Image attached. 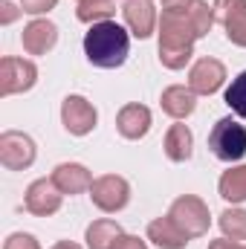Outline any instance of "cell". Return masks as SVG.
Masks as SVG:
<instances>
[{
    "instance_id": "cell-1",
    "label": "cell",
    "mask_w": 246,
    "mask_h": 249,
    "mask_svg": "<svg viewBox=\"0 0 246 249\" xmlns=\"http://www.w3.org/2000/svg\"><path fill=\"white\" fill-rule=\"evenodd\" d=\"M214 26V6L191 0L180 9H162L159 18V61L168 70H183L194 55V41Z\"/></svg>"
},
{
    "instance_id": "cell-2",
    "label": "cell",
    "mask_w": 246,
    "mask_h": 249,
    "mask_svg": "<svg viewBox=\"0 0 246 249\" xmlns=\"http://www.w3.org/2000/svg\"><path fill=\"white\" fill-rule=\"evenodd\" d=\"M127 53H130V35L116 20L93 23L90 32L84 35V55L93 67L116 70L127 61Z\"/></svg>"
},
{
    "instance_id": "cell-3",
    "label": "cell",
    "mask_w": 246,
    "mask_h": 249,
    "mask_svg": "<svg viewBox=\"0 0 246 249\" xmlns=\"http://www.w3.org/2000/svg\"><path fill=\"white\" fill-rule=\"evenodd\" d=\"M209 151L220 162H238L246 157V127L232 116L217 119L209 133Z\"/></svg>"
},
{
    "instance_id": "cell-4",
    "label": "cell",
    "mask_w": 246,
    "mask_h": 249,
    "mask_svg": "<svg viewBox=\"0 0 246 249\" xmlns=\"http://www.w3.org/2000/svg\"><path fill=\"white\" fill-rule=\"evenodd\" d=\"M168 217L183 229L191 241H194V238H203V235L209 232V226H211L209 206H206L200 197H194V194L177 197V200L171 203V209H168Z\"/></svg>"
},
{
    "instance_id": "cell-5",
    "label": "cell",
    "mask_w": 246,
    "mask_h": 249,
    "mask_svg": "<svg viewBox=\"0 0 246 249\" xmlns=\"http://www.w3.org/2000/svg\"><path fill=\"white\" fill-rule=\"evenodd\" d=\"M87 249H148V244L133 235H124L116 220L102 217L87 226Z\"/></svg>"
},
{
    "instance_id": "cell-6",
    "label": "cell",
    "mask_w": 246,
    "mask_h": 249,
    "mask_svg": "<svg viewBox=\"0 0 246 249\" xmlns=\"http://www.w3.org/2000/svg\"><path fill=\"white\" fill-rule=\"evenodd\" d=\"M90 197H93V203L102 212L116 214V212H122L124 206L130 203V186H127V180L119 177V174H105V177H96L93 180Z\"/></svg>"
},
{
    "instance_id": "cell-7",
    "label": "cell",
    "mask_w": 246,
    "mask_h": 249,
    "mask_svg": "<svg viewBox=\"0 0 246 249\" xmlns=\"http://www.w3.org/2000/svg\"><path fill=\"white\" fill-rule=\"evenodd\" d=\"M38 81V67L26 58H15L6 55L0 61V96H15V93H26L32 90Z\"/></svg>"
},
{
    "instance_id": "cell-8",
    "label": "cell",
    "mask_w": 246,
    "mask_h": 249,
    "mask_svg": "<svg viewBox=\"0 0 246 249\" xmlns=\"http://www.w3.org/2000/svg\"><path fill=\"white\" fill-rule=\"evenodd\" d=\"M35 142L32 136L20 133V130H3L0 133V162L9 171H23L35 162Z\"/></svg>"
},
{
    "instance_id": "cell-9",
    "label": "cell",
    "mask_w": 246,
    "mask_h": 249,
    "mask_svg": "<svg viewBox=\"0 0 246 249\" xmlns=\"http://www.w3.org/2000/svg\"><path fill=\"white\" fill-rule=\"evenodd\" d=\"M214 20L223 26L226 38L246 50V0H214Z\"/></svg>"
},
{
    "instance_id": "cell-10",
    "label": "cell",
    "mask_w": 246,
    "mask_h": 249,
    "mask_svg": "<svg viewBox=\"0 0 246 249\" xmlns=\"http://www.w3.org/2000/svg\"><path fill=\"white\" fill-rule=\"evenodd\" d=\"M61 122H64L67 133L87 136L96 127V122H99V113H96V107L84 96H67L61 102Z\"/></svg>"
},
{
    "instance_id": "cell-11",
    "label": "cell",
    "mask_w": 246,
    "mask_h": 249,
    "mask_svg": "<svg viewBox=\"0 0 246 249\" xmlns=\"http://www.w3.org/2000/svg\"><path fill=\"white\" fill-rule=\"evenodd\" d=\"M61 188L53 183V177H44V180H35L32 186L26 188V197H23V206L29 214L35 217H50L61 209Z\"/></svg>"
},
{
    "instance_id": "cell-12",
    "label": "cell",
    "mask_w": 246,
    "mask_h": 249,
    "mask_svg": "<svg viewBox=\"0 0 246 249\" xmlns=\"http://www.w3.org/2000/svg\"><path fill=\"white\" fill-rule=\"evenodd\" d=\"M223 81H226V67L217 61V58H211V55L200 58V61L188 70V87H191L197 96H211V93H217V90L223 87Z\"/></svg>"
},
{
    "instance_id": "cell-13",
    "label": "cell",
    "mask_w": 246,
    "mask_h": 249,
    "mask_svg": "<svg viewBox=\"0 0 246 249\" xmlns=\"http://www.w3.org/2000/svg\"><path fill=\"white\" fill-rule=\"evenodd\" d=\"M20 44H23V50L29 55H47L58 44V26L53 20H47V18H38L23 29Z\"/></svg>"
},
{
    "instance_id": "cell-14",
    "label": "cell",
    "mask_w": 246,
    "mask_h": 249,
    "mask_svg": "<svg viewBox=\"0 0 246 249\" xmlns=\"http://www.w3.org/2000/svg\"><path fill=\"white\" fill-rule=\"evenodd\" d=\"M122 15H124V23H127V29H130L133 38L145 41V38L154 35V26H157V9H154L151 0H127L124 9H122Z\"/></svg>"
},
{
    "instance_id": "cell-15",
    "label": "cell",
    "mask_w": 246,
    "mask_h": 249,
    "mask_svg": "<svg viewBox=\"0 0 246 249\" xmlns=\"http://www.w3.org/2000/svg\"><path fill=\"white\" fill-rule=\"evenodd\" d=\"M53 177V183L61 188V194H84V191H90L93 186V174L84 168V165H78V162H61V165H55V171L50 174Z\"/></svg>"
},
{
    "instance_id": "cell-16",
    "label": "cell",
    "mask_w": 246,
    "mask_h": 249,
    "mask_svg": "<svg viewBox=\"0 0 246 249\" xmlns=\"http://www.w3.org/2000/svg\"><path fill=\"white\" fill-rule=\"evenodd\" d=\"M116 130L122 133L124 139H142L151 130V110L139 102L124 105L122 110L116 113Z\"/></svg>"
},
{
    "instance_id": "cell-17",
    "label": "cell",
    "mask_w": 246,
    "mask_h": 249,
    "mask_svg": "<svg viewBox=\"0 0 246 249\" xmlns=\"http://www.w3.org/2000/svg\"><path fill=\"white\" fill-rule=\"evenodd\" d=\"M159 105H162V110H165L171 119L180 122V119H185V116L194 113V107H197V93H194L191 87H183V84H171V87L162 90Z\"/></svg>"
},
{
    "instance_id": "cell-18",
    "label": "cell",
    "mask_w": 246,
    "mask_h": 249,
    "mask_svg": "<svg viewBox=\"0 0 246 249\" xmlns=\"http://www.w3.org/2000/svg\"><path fill=\"white\" fill-rule=\"evenodd\" d=\"M148 241H154L159 249H185L191 238L165 214V217H157L148 223Z\"/></svg>"
},
{
    "instance_id": "cell-19",
    "label": "cell",
    "mask_w": 246,
    "mask_h": 249,
    "mask_svg": "<svg viewBox=\"0 0 246 249\" xmlns=\"http://www.w3.org/2000/svg\"><path fill=\"white\" fill-rule=\"evenodd\" d=\"M165 157L171 162H188L191 160V151H194V136L185 124H171L168 133H165Z\"/></svg>"
},
{
    "instance_id": "cell-20",
    "label": "cell",
    "mask_w": 246,
    "mask_h": 249,
    "mask_svg": "<svg viewBox=\"0 0 246 249\" xmlns=\"http://www.w3.org/2000/svg\"><path fill=\"white\" fill-rule=\"evenodd\" d=\"M217 191H220V197L226 203H246V165L223 171V177L217 183Z\"/></svg>"
},
{
    "instance_id": "cell-21",
    "label": "cell",
    "mask_w": 246,
    "mask_h": 249,
    "mask_svg": "<svg viewBox=\"0 0 246 249\" xmlns=\"http://www.w3.org/2000/svg\"><path fill=\"white\" fill-rule=\"evenodd\" d=\"M116 12V0H84L78 3L75 9V18L81 23H102V20H110V15Z\"/></svg>"
},
{
    "instance_id": "cell-22",
    "label": "cell",
    "mask_w": 246,
    "mask_h": 249,
    "mask_svg": "<svg viewBox=\"0 0 246 249\" xmlns=\"http://www.w3.org/2000/svg\"><path fill=\"white\" fill-rule=\"evenodd\" d=\"M217 223H220V229H223L226 238H232L238 244L246 241V212L244 209H226Z\"/></svg>"
},
{
    "instance_id": "cell-23",
    "label": "cell",
    "mask_w": 246,
    "mask_h": 249,
    "mask_svg": "<svg viewBox=\"0 0 246 249\" xmlns=\"http://www.w3.org/2000/svg\"><path fill=\"white\" fill-rule=\"evenodd\" d=\"M226 105L241 116L246 119V70L238 75V78H232V84H229V90H226Z\"/></svg>"
},
{
    "instance_id": "cell-24",
    "label": "cell",
    "mask_w": 246,
    "mask_h": 249,
    "mask_svg": "<svg viewBox=\"0 0 246 249\" xmlns=\"http://www.w3.org/2000/svg\"><path fill=\"white\" fill-rule=\"evenodd\" d=\"M3 249H41V247H38V241H35L32 235H26V232H15V235L6 238Z\"/></svg>"
},
{
    "instance_id": "cell-25",
    "label": "cell",
    "mask_w": 246,
    "mask_h": 249,
    "mask_svg": "<svg viewBox=\"0 0 246 249\" xmlns=\"http://www.w3.org/2000/svg\"><path fill=\"white\" fill-rule=\"evenodd\" d=\"M55 6H58V0H20V9L26 15H44V12H50Z\"/></svg>"
},
{
    "instance_id": "cell-26",
    "label": "cell",
    "mask_w": 246,
    "mask_h": 249,
    "mask_svg": "<svg viewBox=\"0 0 246 249\" xmlns=\"http://www.w3.org/2000/svg\"><path fill=\"white\" fill-rule=\"evenodd\" d=\"M0 9H3V15H0V20H3V23H12L18 15H23V9H20V6H12L9 0H3V6H0Z\"/></svg>"
},
{
    "instance_id": "cell-27",
    "label": "cell",
    "mask_w": 246,
    "mask_h": 249,
    "mask_svg": "<svg viewBox=\"0 0 246 249\" xmlns=\"http://www.w3.org/2000/svg\"><path fill=\"white\" fill-rule=\"evenodd\" d=\"M209 249H244L238 241H232V238H220V241H211Z\"/></svg>"
},
{
    "instance_id": "cell-28",
    "label": "cell",
    "mask_w": 246,
    "mask_h": 249,
    "mask_svg": "<svg viewBox=\"0 0 246 249\" xmlns=\"http://www.w3.org/2000/svg\"><path fill=\"white\" fill-rule=\"evenodd\" d=\"M191 0H162V9H180V6H188Z\"/></svg>"
},
{
    "instance_id": "cell-29",
    "label": "cell",
    "mask_w": 246,
    "mask_h": 249,
    "mask_svg": "<svg viewBox=\"0 0 246 249\" xmlns=\"http://www.w3.org/2000/svg\"><path fill=\"white\" fill-rule=\"evenodd\" d=\"M53 249H81V247L72 244V241H58V244H53Z\"/></svg>"
},
{
    "instance_id": "cell-30",
    "label": "cell",
    "mask_w": 246,
    "mask_h": 249,
    "mask_svg": "<svg viewBox=\"0 0 246 249\" xmlns=\"http://www.w3.org/2000/svg\"><path fill=\"white\" fill-rule=\"evenodd\" d=\"M78 3H84V0H78Z\"/></svg>"
},
{
    "instance_id": "cell-31",
    "label": "cell",
    "mask_w": 246,
    "mask_h": 249,
    "mask_svg": "<svg viewBox=\"0 0 246 249\" xmlns=\"http://www.w3.org/2000/svg\"><path fill=\"white\" fill-rule=\"evenodd\" d=\"M244 249H246V247H244Z\"/></svg>"
}]
</instances>
